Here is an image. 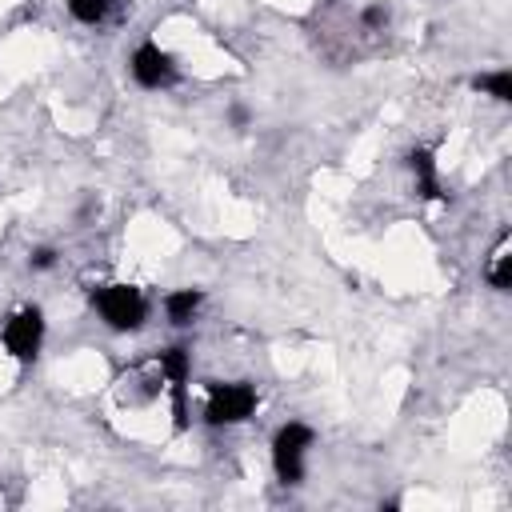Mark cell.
<instances>
[{
    "label": "cell",
    "instance_id": "cell-1",
    "mask_svg": "<svg viewBox=\"0 0 512 512\" xmlns=\"http://www.w3.org/2000/svg\"><path fill=\"white\" fill-rule=\"evenodd\" d=\"M92 300H96L104 324L116 328V332H136L144 324V316H148V304H144L140 288H132V284H108Z\"/></svg>",
    "mask_w": 512,
    "mask_h": 512
},
{
    "label": "cell",
    "instance_id": "cell-2",
    "mask_svg": "<svg viewBox=\"0 0 512 512\" xmlns=\"http://www.w3.org/2000/svg\"><path fill=\"white\" fill-rule=\"evenodd\" d=\"M256 412V388L236 380V384H208V408L204 420L208 424H240Z\"/></svg>",
    "mask_w": 512,
    "mask_h": 512
},
{
    "label": "cell",
    "instance_id": "cell-3",
    "mask_svg": "<svg viewBox=\"0 0 512 512\" xmlns=\"http://www.w3.org/2000/svg\"><path fill=\"white\" fill-rule=\"evenodd\" d=\"M312 444V428L308 424H284L272 440V464H276V476L284 484H300L304 476V448Z\"/></svg>",
    "mask_w": 512,
    "mask_h": 512
},
{
    "label": "cell",
    "instance_id": "cell-4",
    "mask_svg": "<svg viewBox=\"0 0 512 512\" xmlns=\"http://www.w3.org/2000/svg\"><path fill=\"white\" fill-rule=\"evenodd\" d=\"M156 360H160V372H164V380H168V388H172L176 432H184V428H188V348L172 344V348L156 352Z\"/></svg>",
    "mask_w": 512,
    "mask_h": 512
},
{
    "label": "cell",
    "instance_id": "cell-5",
    "mask_svg": "<svg viewBox=\"0 0 512 512\" xmlns=\"http://www.w3.org/2000/svg\"><path fill=\"white\" fill-rule=\"evenodd\" d=\"M40 340H44V316H40V308H20L4 324V348L16 360H32L40 352Z\"/></svg>",
    "mask_w": 512,
    "mask_h": 512
},
{
    "label": "cell",
    "instance_id": "cell-6",
    "mask_svg": "<svg viewBox=\"0 0 512 512\" xmlns=\"http://www.w3.org/2000/svg\"><path fill=\"white\" fill-rule=\"evenodd\" d=\"M132 76H136V84H144V88H168V84H176V64H172V56L160 48V44H140L136 52H132Z\"/></svg>",
    "mask_w": 512,
    "mask_h": 512
},
{
    "label": "cell",
    "instance_id": "cell-7",
    "mask_svg": "<svg viewBox=\"0 0 512 512\" xmlns=\"http://www.w3.org/2000/svg\"><path fill=\"white\" fill-rule=\"evenodd\" d=\"M408 168H412V176H416V192H420L424 200H440V180H436V160H432V152H428V148H412V152H408Z\"/></svg>",
    "mask_w": 512,
    "mask_h": 512
},
{
    "label": "cell",
    "instance_id": "cell-8",
    "mask_svg": "<svg viewBox=\"0 0 512 512\" xmlns=\"http://www.w3.org/2000/svg\"><path fill=\"white\" fill-rule=\"evenodd\" d=\"M200 304H204V292H200V288H176V292H168L164 312H168V320H172L176 328H184V324L196 320Z\"/></svg>",
    "mask_w": 512,
    "mask_h": 512
},
{
    "label": "cell",
    "instance_id": "cell-9",
    "mask_svg": "<svg viewBox=\"0 0 512 512\" xmlns=\"http://www.w3.org/2000/svg\"><path fill=\"white\" fill-rule=\"evenodd\" d=\"M488 280H492L496 292H508V288H512V248H508V236H500V244H496V252H492Z\"/></svg>",
    "mask_w": 512,
    "mask_h": 512
},
{
    "label": "cell",
    "instance_id": "cell-10",
    "mask_svg": "<svg viewBox=\"0 0 512 512\" xmlns=\"http://www.w3.org/2000/svg\"><path fill=\"white\" fill-rule=\"evenodd\" d=\"M472 88H476V92H488V96L500 100V104H508V100H512V72H504V68H500V72H484V76L472 80Z\"/></svg>",
    "mask_w": 512,
    "mask_h": 512
},
{
    "label": "cell",
    "instance_id": "cell-11",
    "mask_svg": "<svg viewBox=\"0 0 512 512\" xmlns=\"http://www.w3.org/2000/svg\"><path fill=\"white\" fill-rule=\"evenodd\" d=\"M64 4H68V12H72L80 24H100V20L112 12L116 0H64Z\"/></svg>",
    "mask_w": 512,
    "mask_h": 512
},
{
    "label": "cell",
    "instance_id": "cell-12",
    "mask_svg": "<svg viewBox=\"0 0 512 512\" xmlns=\"http://www.w3.org/2000/svg\"><path fill=\"white\" fill-rule=\"evenodd\" d=\"M28 264H32L36 272H40V268H52V264H56V252H52V248H36V252L28 256Z\"/></svg>",
    "mask_w": 512,
    "mask_h": 512
},
{
    "label": "cell",
    "instance_id": "cell-13",
    "mask_svg": "<svg viewBox=\"0 0 512 512\" xmlns=\"http://www.w3.org/2000/svg\"><path fill=\"white\" fill-rule=\"evenodd\" d=\"M384 20H388V12H384L380 4H372V8H364V24H368V28H380Z\"/></svg>",
    "mask_w": 512,
    "mask_h": 512
},
{
    "label": "cell",
    "instance_id": "cell-14",
    "mask_svg": "<svg viewBox=\"0 0 512 512\" xmlns=\"http://www.w3.org/2000/svg\"><path fill=\"white\" fill-rule=\"evenodd\" d=\"M232 124L244 128V124H248V112H244V108H232Z\"/></svg>",
    "mask_w": 512,
    "mask_h": 512
}]
</instances>
